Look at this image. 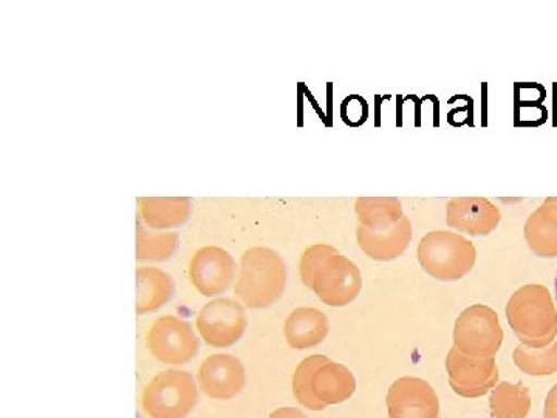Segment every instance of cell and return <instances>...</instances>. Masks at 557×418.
I'll return each mask as SVG.
<instances>
[{"label":"cell","mask_w":557,"mask_h":418,"mask_svg":"<svg viewBox=\"0 0 557 418\" xmlns=\"http://www.w3.org/2000/svg\"><path fill=\"white\" fill-rule=\"evenodd\" d=\"M199 402L197 381L186 370L157 373L141 394V409L149 418H186Z\"/></svg>","instance_id":"5"},{"label":"cell","mask_w":557,"mask_h":418,"mask_svg":"<svg viewBox=\"0 0 557 418\" xmlns=\"http://www.w3.org/2000/svg\"><path fill=\"white\" fill-rule=\"evenodd\" d=\"M135 276H137L135 311L138 315H148L160 310L174 296V281L163 270L156 269V267H138Z\"/></svg>","instance_id":"19"},{"label":"cell","mask_w":557,"mask_h":418,"mask_svg":"<svg viewBox=\"0 0 557 418\" xmlns=\"http://www.w3.org/2000/svg\"><path fill=\"white\" fill-rule=\"evenodd\" d=\"M269 418H307L306 414L300 413L299 409L289 408V406H284V408H278L273 410L270 414Z\"/></svg>","instance_id":"26"},{"label":"cell","mask_w":557,"mask_h":418,"mask_svg":"<svg viewBox=\"0 0 557 418\" xmlns=\"http://www.w3.org/2000/svg\"><path fill=\"white\" fill-rule=\"evenodd\" d=\"M194 288L207 298L223 295L236 278V260L226 249L207 245L194 253L189 262Z\"/></svg>","instance_id":"11"},{"label":"cell","mask_w":557,"mask_h":418,"mask_svg":"<svg viewBox=\"0 0 557 418\" xmlns=\"http://www.w3.org/2000/svg\"><path fill=\"white\" fill-rule=\"evenodd\" d=\"M530 409L531 392L525 384L502 381L491 391L490 414L493 418H527Z\"/></svg>","instance_id":"21"},{"label":"cell","mask_w":557,"mask_h":418,"mask_svg":"<svg viewBox=\"0 0 557 418\" xmlns=\"http://www.w3.org/2000/svg\"><path fill=\"white\" fill-rule=\"evenodd\" d=\"M454 347L472 358L496 357L504 344V329L497 311L474 304L461 311L454 324Z\"/></svg>","instance_id":"6"},{"label":"cell","mask_w":557,"mask_h":418,"mask_svg":"<svg viewBox=\"0 0 557 418\" xmlns=\"http://www.w3.org/2000/svg\"><path fill=\"white\" fill-rule=\"evenodd\" d=\"M449 384L463 398H480L498 384L496 358H472L453 347L446 357Z\"/></svg>","instance_id":"10"},{"label":"cell","mask_w":557,"mask_h":418,"mask_svg":"<svg viewBox=\"0 0 557 418\" xmlns=\"http://www.w3.org/2000/svg\"><path fill=\"white\" fill-rule=\"evenodd\" d=\"M139 220L149 229H177L188 222L190 201L186 197H139Z\"/></svg>","instance_id":"18"},{"label":"cell","mask_w":557,"mask_h":418,"mask_svg":"<svg viewBox=\"0 0 557 418\" xmlns=\"http://www.w3.org/2000/svg\"><path fill=\"white\" fill-rule=\"evenodd\" d=\"M523 237L537 258H557V197H548L528 216Z\"/></svg>","instance_id":"16"},{"label":"cell","mask_w":557,"mask_h":418,"mask_svg":"<svg viewBox=\"0 0 557 418\" xmlns=\"http://www.w3.org/2000/svg\"><path fill=\"white\" fill-rule=\"evenodd\" d=\"M500 220V209L486 197H454L446 205V223L471 237L490 236Z\"/></svg>","instance_id":"13"},{"label":"cell","mask_w":557,"mask_h":418,"mask_svg":"<svg viewBox=\"0 0 557 418\" xmlns=\"http://www.w3.org/2000/svg\"><path fill=\"white\" fill-rule=\"evenodd\" d=\"M135 418H143V417H141V416H139V414H137V417H135Z\"/></svg>","instance_id":"28"},{"label":"cell","mask_w":557,"mask_h":418,"mask_svg":"<svg viewBox=\"0 0 557 418\" xmlns=\"http://www.w3.org/2000/svg\"><path fill=\"white\" fill-rule=\"evenodd\" d=\"M412 220L405 216L397 225L383 231L357 226L358 247L368 258L376 262H392L401 258L412 242Z\"/></svg>","instance_id":"15"},{"label":"cell","mask_w":557,"mask_h":418,"mask_svg":"<svg viewBox=\"0 0 557 418\" xmlns=\"http://www.w3.org/2000/svg\"><path fill=\"white\" fill-rule=\"evenodd\" d=\"M247 380L244 362L234 355L215 354L201 362L197 381L209 398L231 399L240 394Z\"/></svg>","instance_id":"14"},{"label":"cell","mask_w":557,"mask_h":418,"mask_svg":"<svg viewBox=\"0 0 557 418\" xmlns=\"http://www.w3.org/2000/svg\"><path fill=\"white\" fill-rule=\"evenodd\" d=\"M287 287V266L276 249L252 247L242 255L236 298L251 310L273 306Z\"/></svg>","instance_id":"3"},{"label":"cell","mask_w":557,"mask_h":418,"mask_svg":"<svg viewBox=\"0 0 557 418\" xmlns=\"http://www.w3.org/2000/svg\"><path fill=\"white\" fill-rule=\"evenodd\" d=\"M197 330L208 346L226 348L236 344L247 330V314L239 300L218 298L205 304L197 315Z\"/></svg>","instance_id":"9"},{"label":"cell","mask_w":557,"mask_h":418,"mask_svg":"<svg viewBox=\"0 0 557 418\" xmlns=\"http://www.w3.org/2000/svg\"><path fill=\"white\" fill-rule=\"evenodd\" d=\"M358 225L383 231L397 225L405 218L401 200L397 197H358L355 200Z\"/></svg>","instance_id":"20"},{"label":"cell","mask_w":557,"mask_h":418,"mask_svg":"<svg viewBox=\"0 0 557 418\" xmlns=\"http://www.w3.org/2000/svg\"><path fill=\"white\" fill-rule=\"evenodd\" d=\"M555 288H556V300H557V274H556V279H555Z\"/></svg>","instance_id":"27"},{"label":"cell","mask_w":557,"mask_h":418,"mask_svg":"<svg viewBox=\"0 0 557 418\" xmlns=\"http://www.w3.org/2000/svg\"><path fill=\"white\" fill-rule=\"evenodd\" d=\"M421 269L437 281L453 282L468 276L475 267L478 249L461 234L453 231H431L417 247Z\"/></svg>","instance_id":"4"},{"label":"cell","mask_w":557,"mask_h":418,"mask_svg":"<svg viewBox=\"0 0 557 418\" xmlns=\"http://www.w3.org/2000/svg\"><path fill=\"white\" fill-rule=\"evenodd\" d=\"M293 395L300 406L322 410L354 397L357 380L347 366L325 355L304 358L293 373Z\"/></svg>","instance_id":"1"},{"label":"cell","mask_w":557,"mask_h":418,"mask_svg":"<svg viewBox=\"0 0 557 418\" xmlns=\"http://www.w3.org/2000/svg\"><path fill=\"white\" fill-rule=\"evenodd\" d=\"M329 318L313 307H299L285 319L284 335L288 346L296 351L317 347L329 335Z\"/></svg>","instance_id":"17"},{"label":"cell","mask_w":557,"mask_h":418,"mask_svg":"<svg viewBox=\"0 0 557 418\" xmlns=\"http://www.w3.org/2000/svg\"><path fill=\"white\" fill-rule=\"evenodd\" d=\"M146 346L163 365L183 366L199 354V339L189 322L171 315L157 318L150 324Z\"/></svg>","instance_id":"7"},{"label":"cell","mask_w":557,"mask_h":418,"mask_svg":"<svg viewBox=\"0 0 557 418\" xmlns=\"http://www.w3.org/2000/svg\"><path fill=\"white\" fill-rule=\"evenodd\" d=\"M338 255V249L329 244H314L302 253L299 259V276L306 287L311 288L314 273H317L321 263L330 256Z\"/></svg>","instance_id":"24"},{"label":"cell","mask_w":557,"mask_h":418,"mask_svg":"<svg viewBox=\"0 0 557 418\" xmlns=\"http://www.w3.org/2000/svg\"><path fill=\"white\" fill-rule=\"evenodd\" d=\"M512 361L520 372L531 377H548L557 373V341L545 348L520 346L512 352Z\"/></svg>","instance_id":"23"},{"label":"cell","mask_w":557,"mask_h":418,"mask_svg":"<svg viewBox=\"0 0 557 418\" xmlns=\"http://www.w3.org/2000/svg\"><path fill=\"white\" fill-rule=\"evenodd\" d=\"M505 315L522 346L545 348L555 343L557 309L545 285L527 284L516 290L508 300Z\"/></svg>","instance_id":"2"},{"label":"cell","mask_w":557,"mask_h":418,"mask_svg":"<svg viewBox=\"0 0 557 418\" xmlns=\"http://www.w3.org/2000/svg\"><path fill=\"white\" fill-rule=\"evenodd\" d=\"M544 418H557V383L549 389L544 403Z\"/></svg>","instance_id":"25"},{"label":"cell","mask_w":557,"mask_h":418,"mask_svg":"<svg viewBox=\"0 0 557 418\" xmlns=\"http://www.w3.org/2000/svg\"><path fill=\"white\" fill-rule=\"evenodd\" d=\"M388 418H440L437 392L426 380L403 377L388 388Z\"/></svg>","instance_id":"12"},{"label":"cell","mask_w":557,"mask_h":418,"mask_svg":"<svg viewBox=\"0 0 557 418\" xmlns=\"http://www.w3.org/2000/svg\"><path fill=\"white\" fill-rule=\"evenodd\" d=\"M311 290L329 307H346L362 290V273L354 260L333 255L314 273Z\"/></svg>","instance_id":"8"},{"label":"cell","mask_w":557,"mask_h":418,"mask_svg":"<svg viewBox=\"0 0 557 418\" xmlns=\"http://www.w3.org/2000/svg\"><path fill=\"white\" fill-rule=\"evenodd\" d=\"M178 234L171 231H150L137 220V259L164 262L175 255Z\"/></svg>","instance_id":"22"}]
</instances>
